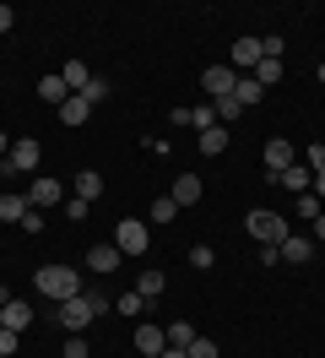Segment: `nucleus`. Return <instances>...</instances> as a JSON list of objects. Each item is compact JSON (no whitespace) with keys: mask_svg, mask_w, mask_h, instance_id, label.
<instances>
[{"mask_svg":"<svg viewBox=\"0 0 325 358\" xmlns=\"http://www.w3.org/2000/svg\"><path fill=\"white\" fill-rule=\"evenodd\" d=\"M33 282H38V293H43V299L65 304V299H76V293H82V271H76V266H43L38 277H33Z\"/></svg>","mask_w":325,"mask_h":358,"instance_id":"nucleus-1","label":"nucleus"},{"mask_svg":"<svg viewBox=\"0 0 325 358\" xmlns=\"http://www.w3.org/2000/svg\"><path fill=\"white\" fill-rule=\"evenodd\" d=\"M277 250H282V261H287V266H303V261L315 255V239H309V234H287Z\"/></svg>","mask_w":325,"mask_h":358,"instance_id":"nucleus-10","label":"nucleus"},{"mask_svg":"<svg viewBox=\"0 0 325 358\" xmlns=\"http://www.w3.org/2000/svg\"><path fill=\"white\" fill-rule=\"evenodd\" d=\"M201 190H206V185H201L195 174H179V179H173V190H168V196H173L179 206H195V201H201Z\"/></svg>","mask_w":325,"mask_h":358,"instance_id":"nucleus-15","label":"nucleus"},{"mask_svg":"<svg viewBox=\"0 0 325 358\" xmlns=\"http://www.w3.org/2000/svg\"><path fill=\"white\" fill-rule=\"evenodd\" d=\"M11 27H17V11H11V6H0V33H11Z\"/></svg>","mask_w":325,"mask_h":358,"instance_id":"nucleus-40","label":"nucleus"},{"mask_svg":"<svg viewBox=\"0 0 325 358\" xmlns=\"http://www.w3.org/2000/svg\"><path fill=\"white\" fill-rule=\"evenodd\" d=\"M87 120H92V103H87L82 92H71V98L60 103V125H71V131H76V125H87Z\"/></svg>","mask_w":325,"mask_h":358,"instance_id":"nucleus-12","label":"nucleus"},{"mask_svg":"<svg viewBox=\"0 0 325 358\" xmlns=\"http://www.w3.org/2000/svg\"><path fill=\"white\" fill-rule=\"evenodd\" d=\"M271 185H282V190H293V196H303V190H309V185H315V174H309V169H303V163H293V169H282V174L271 179Z\"/></svg>","mask_w":325,"mask_h":358,"instance_id":"nucleus-14","label":"nucleus"},{"mask_svg":"<svg viewBox=\"0 0 325 358\" xmlns=\"http://www.w3.org/2000/svg\"><path fill=\"white\" fill-rule=\"evenodd\" d=\"M320 82H325V66H320Z\"/></svg>","mask_w":325,"mask_h":358,"instance_id":"nucleus-45","label":"nucleus"},{"mask_svg":"<svg viewBox=\"0 0 325 358\" xmlns=\"http://www.w3.org/2000/svg\"><path fill=\"white\" fill-rule=\"evenodd\" d=\"M190 342H195V326L190 320H173L168 326V348H190Z\"/></svg>","mask_w":325,"mask_h":358,"instance_id":"nucleus-27","label":"nucleus"},{"mask_svg":"<svg viewBox=\"0 0 325 358\" xmlns=\"http://www.w3.org/2000/svg\"><path fill=\"white\" fill-rule=\"evenodd\" d=\"M0 326H11V331H27V326H33V310H27L22 299H11V304H6V315H0Z\"/></svg>","mask_w":325,"mask_h":358,"instance_id":"nucleus-18","label":"nucleus"},{"mask_svg":"<svg viewBox=\"0 0 325 358\" xmlns=\"http://www.w3.org/2000/svg\"><path fill=\"white\" fill-rule=\"evenodd\" d=\"M212 109H217V125H233L238 114H244V109H238V103H233V98H217Z\"/></svg>","mask_w":325,"mask_h":358,"instance_id":"nucleus-28","label":"nucleus"},{"mask_svg":"<svg viewBox=\"0 0 325 358\" xmlns=\"http://www.w3.org/2000/svg\"><path fill=\"white\" fill-rule=\"evenodd\" d=\"M114 245H120V255H147L152 234H147V223H136V217H125V223L114 228Z\"/></svg>","mask_w":325,"mask_h":358,"instance_id":"nucleus-4","label":"nucleus"},{"mask_svg":"<svg viewBox=\"0 0 325 358\" xmlns=\"http://www.w3.org/2000/svg\"><path fill=\"white\" fill-rule=\"evenodd\" d=\"M60 358H92V353H87V342H82V336H65Z\"/></svg>","mask_w":325,"mask_h":358,"instance_id":"nucleus-36","label":"nucleus"},{"mask_svg":"<svg viewBox=\"0 0 325 358\" xmlns=\"http://www.w3.org/2000/svg\"><path fill=\"white\" fill-rule=\"evenodd\" d=\"M250 76H255L260 87H277V82H282V60H266V55H260V66L250 71Z\"/></svg>","mask_w":325,"mask_h":358,"instance_id":"nucleus-22","label":"nucleus"},{"mask_svg":"<svg viewBox=\"0 0 325 358\" xmlns=\"http://www.w3.org/2000/svg\"><path fill=\"white\" fill-rule=\"evenodd\" d=\"M38 98H49V103H55V109H60L65 98H71V87H65L60 76H43V82H38Z\"/></svg>","mask_w":325,"mask_h":358,"instance_id":"nucleus-24","label":"nucleus"},{"mask_svg":"<svg viewBox=\"0 0 325 358\" xmlns=\"http://www.w3.org/2000/svg\"><path fill=\"white\" fill-rule=\"evenodd\" d=\"M76 196H82V201H98V196H103V174H98V169H82V174H76Z\"/></svg>","mask_w":325,"mask_h":358,"instance_id":"nucleus-17","label":"nucleus"},{"mask_svg":"<svg viewBox=\"0 0 325 358\" xmlns=\"http://www.w3.org/2000/svg\"><path fill=\"white\" fill-rule=\"evenodd\" d=\"M233 82H238V71L228 66V60H222V66H206V71H201V87L212 92V103H217V98H233Z\"/></svg>","mask_w":325,"mask_h":358,"instance_id":"nucleus-5","label":"nucleus"},{"mask_svg":"<svg viewBox=\"0 0 325 358\" xmlns=\"http://www.w3.org/2000/svg\"><path fill=\"white\" fill-rule=\"evenodd\" d=\"M55 320H60L71 336H82L92 320H98V310H92V299L87 293H76V299H65V304H55Z\"/></svg>","mask_w":325,"mask_h":358,"instance_id":"nucleus-3","label":"nucleus"},{"mask_svg":"<svg viewBox=\"0 0 325 358\" xmlns=\"http://www.w3.org/2000/svg\"><path fill=\"white\" fill-rule=\"evenodd\" d=\"M163 288H168V282H163V271H141V277H136V293H141V299H157Z\"/></svg>","mask_w":325,"mask_h":358,"instance_id":"nucleus-25","label":"nucleus"},{"mask_svg":"<svg viewBox=\"0 0 325 358\" xmlns=\"http://www.w3.org/2000/svg\"><path fill=\"white\" fill-rule=\"evenodd\" d=\"M260 98H266V87H260L255 76H238V82H233V103H238V109H255Z\"/></svg>","mask_w":325,"mask_h":358,"instance_id":"nucleus-16","label":"nucleus"},{"mask_svg":"<svg viewBox=\"0 0 325 358\" xmlns=\"http://www.w3.org/2000/svg\"><path fill=\"white\" fill-rule=\"evenodd\" d=\"M82 98H87V103H92V109H98V103H103V98H108V82H103V76H92V82H87V87H82Z\"/></svg>","mask_w":325,"mask_h":358,"instance_id":"nucleus-29","label":"nucleus"},{"mask_svg":"<svg viewBox=\"0 0 325 358\" xmlns=\"http://www.w3.org/2000/svg\"><path fill=\"white\" fill-rule=\"evenodd\" d=\"M173 217H179V201H173V196H157V201H152V223H173Z\"/></svg>","mask_w":325,"mask_h":358,"instance_id":"nucleus-26","label":"nucleus"},{"mask_svg":"<svg viewBox=\"0 0 325 358\" xmlns=\"http://www.w3.org/2000/svg\"><path fill=\"white\" fill-rule=\"evenodd\" d=\"M309 190H315V196L325 201V174H315V185H309Z\"/></svg>","mask_w":325,"mask_h":358,"instance_id":"nucleus-41","label":"nucleus"},{"mask_svg":"<svg viewBox=\"0 0 325 358\" xmlns=\"http://www.w3.org/2000/svg\"><path fill=\"white\" fill-rule=\"evenodd\" d=\"M244 228H250V239H255V245H282V239L293 234V223H287L282 212H266V206H255V212L244 217Z\"/></svg>","mask_w":325,"mask_h":358,"instance_id":"nucleus-2","label":"nucleus"},{"mask_svg":"<svg viewBox=\"0 0 325 358\" xmlns=\"http://www.w3.org/2000/svg\"><path fill=\"white\" fill-rule=\"evenodd\" d=\"M190 125H195V131H212V125H217V109H212V103L190 109Z\"/></svg>","mask_w":325,"mask_h":358,"instance_id":"nucleus-31","label":"nucleus"},{"mask_svg":"<svg viewBox=\"0 0 325 358\" xmlns=\"http://www.w3.org/2000/svg\"><path fill=\"white\" fill-rule=\"evenodd\" d=\"M315 239H320V245H325V212H320V217H315Z\"/></svg>","mask_w":325,"mask_h":358,"instance_id":"nucleus-42","label":"nucleus"},{"mask_svg":"<svg viewBox=\"0 0 325 358\" xmlns=\"http://www.w3.org/2000/svg\"><path fill=\"white\" fill-rule=\"evenodd\" d=\"M303 169H309V174H325V141H315V147L303 152Z\"/></svg>","mask_w":325,"mask_h":358,"instance_id":"nucleus-30","label":"nucleus"},{"mask_svg":"<svg viewBox=\"0 0 325 358\" xmlns=\"http://www.w3.org/2000/svg\"><path fill=\"white\" fill-rule=\"evenodd\" d=\"M206 157H217V152H228V125H212V131H201V141H195Z\"/></svg>","mask_w":325,"mask_h":358,"instance_id":"nucleus-20","label":"nucleus"},{"mask_svg":"<svg viewBox=\"0 0 325 358\" xmlns=\"http://www.w3.org/2000/svg\"><path fill=\"white\" fill-rule=\"evenodd\" d=\"M163 348H168V331H163V326H152V320H141V326H136V353H163Z\"/></svg>","mask_w":325,"mask_h":358,"instance_id":"nucleus-11","label":"nucleus"},{"mask_svg":"<svg viewBox=\"0 0 325 358\" xmlns=\"http://www.w3.org/2000/svg\"><path fill=\"white\" fill-rule=\"evenodd\" d=\"M22 212H27V196L6 190V196H0V223H22Z\"/></svg>","mask_w":325,"mask_h":358,"instance_id":"nucleus-21","label":"nucleus"},{"mask_svg":"<svg viewBox=\"0 0 325 358\" xmlns=\"http://www.w3.org/2000/svg\"><path fill=\"white\" fill-rule=\"evenodd\" d=\"M298 157H293V141H266V185L282 174V169H293Z\"/></svg>","mask_w":325,"mask_h":358,"instance_id":"nucleus-8","label":"nucleus"},{"mask_svg":"<svg viewBox=\"0 0 325 358\" xmlns=\"http://www.w3.org/2000/svg\"><path fill=\"white\" fill-rule=\"evenodd\" d=\"M185 353H190V358H217V342H212V336H195Z\"/></svg>","mask_w":325,"mask_h":358,"instance_id":"nucleus-33","label":"nucleus"},{"mask_svg":"<svg viewBox=\"0 0 325 358\" xmlns=\"http://www.w3.org/2000/svg\"><path fill=\"white\" fill-rule=\"evenodd\" d=\"M157 358H190V353H185V348H163Z\"/></svg>","mask_w":325,"mask_h":358,"instance_id":"nucleus-43","label":"nucleus"},{"mask_svg":"<svg viewBox=\"0 0 325 358\" xmlns=\"http://www.w3.org/2000/svg\"><path fill=\"white\" fill-rule=\"evenodd\" d=\"M22 228H27V234H43V212H38V206H27V212H22Z\"/></svg>","mask_w":325,"mask_h":358,"instance_id":"nucleus-37","label":"nucleus"},{"mask_svg":"<svg viewBox=\"0 0 325 358\" xmlns=\"http://www.w3.org/2000/svg\"><path fill=\"white\" fill-rule=\"evenodd\" d=\"M17 342H22V331H11V326H0V358H11V353H17Z\"/></svg>","mask_w":325,"mask_h":358,"instance_id":"nucleus-35","label":"nucleus"},{"mask_svg":"<svg viewBox=\"0 0 325 358\" xmlns=\"http://www.w3.org/2000/svg\"><path fill=\"white\" fill-rule=\"evenodd\" d=\"M260 266H282V250L277 245H260Z\"/></svg>","mask_w":325,"mask_h":358,"instance_id":"nucleus-39","label":"nucleus"},{"mask_svg":"<svg viewBox=\"0 0 325 358\" xmlns=\"http://www.w3.org/2000/svg\"><path fill=\"white\" fill-rule=\"evenodd\" d=\"M60 201H65V185H60V179L38 174L33 185H27V206H38V212H43V206H60Z\"/></svg>","mask_w":325,"mask_h":358,"instance_id":"nucleus-6","label":"nucleus"},{"mask_svg":"<svg viewBox=\"0 0 325 358\" xmlns=\"http://www.w3.org/2000/svg\"><path fill=\"white\" fill-rule=\"evenodd\" d=\"M293 206H298V217H303V223H315V217L325 212V201L315 196V190H303V196H293Z\"/></svg>","mask_w":325,"mask_h":358,"instance_id":"nucleus-23","label":"nucleus"},{"mask_svg":"<svg viewBox=\"0 0 325 358\" xmlns=\"http://www.w3.org/2000/svg\"><path fill=\"white\" fill-rule=\"evenodd\" d=\"M38 157H43V147L33 141V136L11 141V169H17V174H33V169H38Z\"/></svg>","mask_w":325,"mask_h":358,"instance_id":"nucleus-9","label":"nucleus"},{"mask_svg":"<svg viewBox=\"0 0 325 358\" xmlns=\"http://www.w3.org/2000/svg\"><path fill=\"white\" fill-rule=\"evenodd\" d=\"M141 304H147L141 293H120V315H141Z\"/></svg>","mask_w":325,"mask_h":358,"instance_id":"nucleus-38","label":"nucleus"},{"mask_svg":"<svg viewBox=\"0 0 325 358\" xmlns=\"http://www.w3.org/2000/svg\"><path fill=\"white\" fill-rule=\"evenodd\" d=\"M60 82H65V87H71V92H82L87 82H92V71H87L82 60H76V55H71V60H65V71H60Z\"/></svg>","mask_w":325,"mask_h":358,"instance_id":"nucleus-19","label":"nucleus"},{"mask_svg":"<svg viewBox=\"0 0 325 358\" xmlns=\"http://www.w3.org/2000/svg\"><path fill=\"white\" fill-rule=\"evenodd\" d=\"M87 212H92V201H82V196H71V201H65V217H71V223H82Z\"/></svg>","mask_w":325,"mask_h":358,"instance_id":"nucleus-34","label":"nucleus"},{"mask_svg":"<svg viewBox=\"0 0 325 358\" xmlns=\"http://www.w3.org/2000/svg\"><path fill=\"white\" fill-rule=\"evenodd\" d=\"M120 261H125L120 245H92L87 250V271H120Z\"/></svg>","mask_w":325,"mask_h":358,"instance_id":"nucleus-13","label":"nucleus"},{"mask_svg":"<svg viewBox=\"0 0 325 358\" xmlns=\"http://www.w3.org/2000/svg\"><path fill=\"white\" fill-rule=\"evenodd\" d=\"M190 266L212 271V266H217V250H212V245H195V250H190Z\"/></svg>","mask_w":325,"mask_h":358,"instance_id":"nucleus-32","label":"nucleus"},{"mask_svg":"<svg viewBox=\"0 0 325 358\" xmlns=\"http://www.w3.org/2000/svg\"><path fill=\"white\" fill-rule=\"evenodd\" d=\"M228 66H233L238 76H250V71L260 66V38H250V33H244V38H233V49H228Z\"/></svg>","mask_w":325,"mask_h":358,"instance_id":"nucleus-7","label":"nucleus"},{"mask_svg":"<svg viewBox=\"0 0 325 358\" xmlns=\"http://www.w3.org/2000/svg\"><path fill=\"white\" fill-rule=\"evenodd\" d=\"M0 157H11V136L0 131Z\"/></svg>","mask_w":325,"mask_h":358,"instance_id":"nucleus-44","label":"nucleus"},{"mask_svg":"<svg viewBox=\"0 0 325 358\" xmlns=\"http://www.w3.org/2000/svg\"><path fill=\"white\" fill-rule=\"evenodd\" d=\"M141 358H147V353H141ZM152 358H157V353H152Z\"/></svg>","mask_w":325,"mask_h":358,"instance_id":"nucleus-46","label":"nucleus"}]
</instances>
